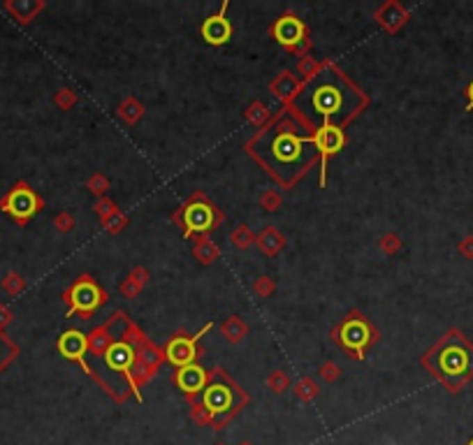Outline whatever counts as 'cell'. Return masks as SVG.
<instances>
[{
	"instance_id": "6da1fadb",
	"label": "cell",
	"mask_w": 473,
	"mask_h": 445,
	"mask_svg": "<svg viewBox=\"0 0 473 445\" xmlns=\"http://www.w3.org/2000/svg\"><path fill=\"white\" fill-rule=\"evenodd\" d=\"M434 373L452 392H457L466 380L473 378V346L459 337L457 332H452V337H448L438 346Z\"/></svg>"
},
{
	"instance_id": "7a4b0ae2",
	"label": "cell",
	"mask_w": 473,
	"mask_h": 445,
	"mask_svg": "<svg viewBox=\"0 0 473 445\" xmlns=\"http://www.w3.org/2000/svg\"><path fill=\"white\" fill-rule=\"evenodd\" d=\"M38 209H40L38 195H35L31 188L24 186V184H19L3 200V211H7V213L12 216V218H17L21 222L28 220V218H33V216L38 213Z\"/></svg>"
},
{
	"instance_id": "3957f363",
	"label": "cell",
	"mask_w": 473,
	"mask_h": 445,
	"mask_svg": "<svg viewBox=\"0 0 473 445\" xmlns=\"http://www.w3.org/2000/svg\"><path fill=\"white\" fill-rule=\"evenodd\" d=\"M70 302H72V306H70L67 316H70V313H77V311L90 313V311H95L97 306H100L102 292H100V288H97L93 281L81 278V281L74 283L72 290H70Z\"/></svg>"
},
{
	"instance_id": "277c9868",
	"label": "cell",
	"mask_w": 473,
	"mask_h": 445,
	"mask_svg": "<svg viewBox=\"0 0 473 445\" xmlns=\"http://www.w3.org/2000/svg\"><path fill=\"white\" fill-rule=\"evenodd\" d=\"M234 396L232 389L223 382H211L209 387H205V394H202V408L207 410L209 417H223L232 410Z\"/></svg>"
},
{
	"instance_id": "5b68a950",
	"label": "cell",
	"mask_w": 473,
	"mask_h": 445,
	"mask_svg": "<svg viewBox=\"0 0 473 445\" xmlns=\"http://www.w3.org/2000/svg\"><path fill=\"white\" fill-rule=\"evenodd\" d=\"M339 341L344 343V348L353 350L355 355H360L369 346V341H371V327H369L362 318H351L341 325Z\"/></svg>"
},
{
	"instance_id": "8992f818",
	"label": "cell",
	"mask_w": 473,
	"mask_h": 445,
	"mask_svg": "<svg viewBox=\"0 0 473 445\" xmlns=\"http://www.w3.org/2000/svg\"><path fill=\"white\" fill-rule=\"evenodd\" d=\"M209 330H211V325H205V330H202L200 334H195L193 339H186V337H177L172 339L170 343H167V359L172 362L174 366H188L193 364L195 355H198V348H195V341H198L202 334H207Z\"/></svg>"
},
{
	"instance_id": "52a82bcc",
	"label": "cell",
	"mask_w": 473,
	"mask_h": 445,
	"mask_svg": "<svg viewBox=\"0 0 473 445\" xmlns=\"http://www.w3.org/2000/svg\"><path fill=\"white\" fill-rule=\"evenodd\" d=\"M271 149H274V158H276V163H281V165H292L295 167L299 160L304 158V149L306 146L299 142V139L295 135H290V132H281L276 139H274V144H271Z\"/></svg>"
},
{
	"instance_id": "ba28073f",
	"label": "cell",
	"mask_w": 473,
	"mask_h": 445,
	"mask_svg": "<svg viewBox=\"0 0 473 445\" xmlns=\"http://www.w3.org/2000/svg\"><path fill=\"white\" fill-rule=\"evenodd\" d=\"M104 362H107V366L114 373L128 378L130 369L135 364V353H132V348L125 343V341H114V343L104 350Z\"/></svg>"
},
{
	"instance_id": "9c48e42d",
	"label": "cell",
	"mask_w": 473,
	"mask_h": 445,
	"mask_svg": "<svg viewBox=\"0 0 473 445\" xmlns=\"http://www.w3.org/2000/svg\"><path fill=\"white\" fill-rule=\"evenodd\" d=\"M184 222H186V234L207 232V229H211L214 225V209L205 204V202H193V204L186 207Z\"/></svg>"
},
{
	"instance_id": "30bf717a",
	"label": "cell",
	"mask_w": 473,
	"mask_h": 445,
	"mask_svg": "<svg viewBox=\"0 0 473 445\" xmlns=\"http://www.w3.org/2000/svg\"><path fill=\"white\" fill-rule=\"evenodd\" d=\"M313 144H316V149L323 153V167H325L327 158L334 156L337 151H341V146L346 144V137L337 125H323V128H318L316 135H313Z\"/></svg>"
},
{
	"instance_id": "8fae6325",
	"label": "cell",
	"mask_w": 473,
	"mask_h": 445,
	"mask_svg": "<svg viewBox=\"0 0 473 445\" xmlns=\"http://www.w3.org/2000/svg\"><path fill=\"white\" fill-rule=\"evenodd\" d=\"M306 28L297 17H281L274 24V38L276 42H281L283 47H297L304 40Z\"/></svg>"
},
{
	"instance_id": "7c38bea8",
	"label": "cell",
	"mask_w": 473,
	"mask_h": 445,
	"mask_svg": "<svg viewBox=\"0 0 473 445\" xmlns=\"http://www.w3.org/2000/svg\"><path fill=\"white\" fill-rule=\"evenodd\" d=\"M58 350H61L63 357L83 362V355L88 353V339H86V334H81V332H77V330L63 332L61 339H58Z\"/></svg>"
},
{
	"instance_id": "4fadbf2b",
	"label": "cell",
	"mask_w": 473,
	"mask_h": 445,
	"mask_svg": "<svg viewBox=\"0 0 473 445\" xmlns=\"http://www.w3.org/2000/svg\"><path fill=\"white\" fill-rule=\"evenodd\" d=\"M177 385L188 394H195V392H200V389H205V385H207L205 369L200 364H195V362L188 366H181L177 371Z\"/></svg>"
},
{
	"instance_id": "5bb4252c",
	"label": "cell",
	"mask_w": 473,
	"mask_h": 445,
	"mask_svg": "<svg viewBox=\"0 0 473 445\" xmlns=\"http://www.w3.org/2000/svg\"><path fill=\"white\" fill-rule=\"evenodd\" d=\"M202 35H205V40L209 44H225L230 40V35H232V26H230V21L221 14H216V17H209L205 21V26H202Z\"/></svg>"
},
{
	"instance_id": "9a60e30c",
	"label": "cell",
	"mask_w": 473,
	"mask_h": 445,
	"mask_svg": "<svg viewBox=\"0 0 473 445\" xmlns=\"http://www.w3.org/2000/svg\"><path fill=\"white\" fill-rule=\"evenodd\" d=\"M313 104H316V109H318L323 116L337 114V109L341 107V95H339V90H337V88L320 86V88L316 90V95H313Z\"/></svg>"
},
{
	"instance_id": "2e32d148",
	"label": "cell",
	"mask_w": 473,
	"mask_h": 445,
	"mask_svg": "<svg viewBox=\"0 0 473 445\" xmlns=\"http://www.w3.org/2000/svg\"><path fill=\"white\" fill-rule=\"evenodd\" d=\"M466 97H469V102H466V109H473V81L469 83V86H466Z\"/></svg>"
},
{
	"instance_id": "e0dca14e",
	"label": "cell",
	"mask_w": 473,
	"mask_h": 445,
	"mask_svg": "<svg viewBox=\"0 0 473 445\" xmlns=\"http://www.w3.org/2000/svg\"><path fill=\"white\" fill-rule=\"evenodd\" d=\"M462 248H464V253H466V255H473V236H471V239H466V241H464V246H462Z\"/></svg>"
},
{
	"instance_id": "ac0fdd59",
	"label": "cell",
	"mask_w": 473,
	"mask_h": 445,
	"mask_svg": "<svg viewBox=\"0 0 473 445\" xmlns=\"http://www.w3.org/2000/svg\"><path fill=\"white\" fill-rule=\"evenodd\" d=\"M5 357V346H3V341H0V362H3Z\"/></svg>"
},
{
	"instance_id": "d6986e66",
	"label": "cell",
	"mask_w": 473,
	"mask_h": 445,
	"mask_svg": "<svg viewBox=\"0 0 473 445\" xmlns=\"http://www.w3.org/2000/svg\"><path fill=\"white\" fill-rule=\"evenodd\" d=\"M469 445H473V438H471V441H469Z\"/></svg>"
},
{
	"instance_id": "ffe728a7",
	"label": "cell",
	"mask_w": 473,
	"mask_h": 445,
	"mask_svg": "<svg viewBox=\"0 0 473 445\" xmlns=\"http://www.w3.org/2000/svg\"><path fill=\"white\" fill-rule=\"evenodd\" d=\"M243 445H250V443H243Z\"/></svg>"
}]
</instances>
